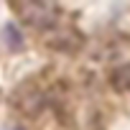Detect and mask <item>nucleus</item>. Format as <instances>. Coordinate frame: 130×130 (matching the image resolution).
Here are the masks:
<instances>
[{
	"label": "nucleus",
	"mask_w": 130,
	"mask_h": 130,
	"mask_svg": "<svg viewBox=\"0 0 130 130\" xmlns=\"http://www.w3.org/2000/svg\"><path fill=\"white\" fill-rule=\"evenodd\" d=\"M5 38H8V46H10V48H21V46H23V36H21V31L15 28V23H8V26H5Z\"/></svg>",
	"instance_id": "obj_3"
},
{
	"label": "nucleus",
	"mask_w": 130,
	"mask_h": 130,
	"mask_svg": "<svg viewBox=\"0 0 130 130\" xmlns=\"http://www.w3.org/2000/svg\"><path fill=\"white\" fill-rule=\"evenodd\" d=\"M13 130H26V127H13Z\"/></svg>",
	"instance_id": "obj_4"
},
{
	"label": "nucleus",
	"mask_w": 130,
	"mask_h": 130,
	"mask_svg": "<svg viewBox=\"0 0 130 130\" xmlns=\"http://www.w3.org/2000/svg\"><path fill=\"white\" fill-rule=\"evenodd\" d=\"M112 84L120 87V89H130V64L120 67V69L112 74Z\"/></svg>",
	"instance_id": "obj_2"
},
{
	"label": "nucleus",
	"mask_w": 130,
	"mask_h": 130,
	"mask_svg": "<svg viewBox=\"0 0 130 130\" xmlns=\"http://www.w3.org/2000/svg\"><path fill=\"white\" fill-rule=\"evenodd\" d=\"M18 10L23 13V18L31 23V26H38V28H48V26H54L56 23V15H54V10L51 8H46V5H41V3H31V5H18Z\"/></svg>",
	"instance_id": "obj_1"
}]
</instances>
